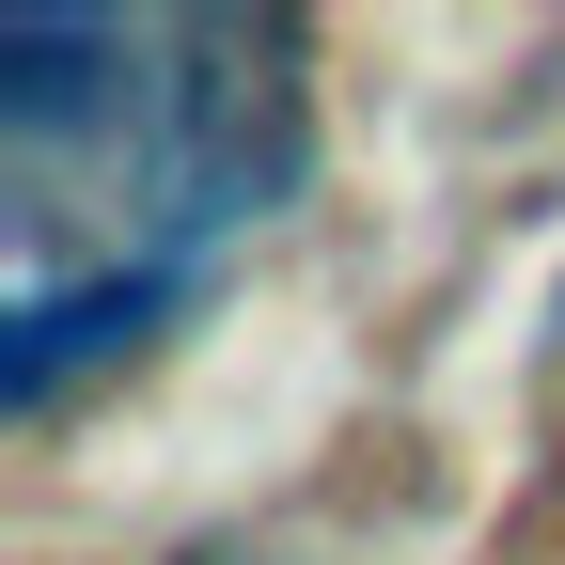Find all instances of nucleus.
<instances>
[{"instance_id":"f257e3e1","label":"nucleus","mask_w":565,"mask_h":565,"mask_svg":"<svg viewBox=\"0 0 565 565\" xmlns=\"http://www.w3.org/2000/svg\"><path fill=\"white\" fill-rule=\"evenodd\" d=\"M0 141H17V221L110 204L95 267L17 282L0 393L63 408V377L141 345L189 299V252L267 221L299 189V32L282 17H0Z\"/></svg>"},{"instance_id":"f03ea898","label":"nucleus","mask_w":565,"mask_h":565,"mask_svg":"<svg viewBox=\"0 0 565 565\" xmlns=\"http://www.w3.org/2000/svg\"><path fill=\"white\" fill-rule=\"evenodd\" d=\"M204 565H299V550H204Z\"/></svg>"}]
</instances>
